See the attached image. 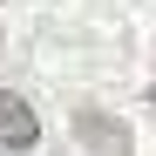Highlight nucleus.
I'll return each mask as SVG.
<instances>
[{"label":"nucleus","instance_id":"1","mask_svg":"<svg viewBox=\"0 0 156 156\" xmlns=\"http://www.w3.org/2000/svg\"><path fill=\"white\" fill-rule=\"evenodd\" d=\"M41 143V122H34V109L20 95H7L0 88V149H34Z\"/></svg>","mask_w":156,"mask_h":156},{"label":"nucleus","instance_id":"2","mask_svg":"<svg viewBox=\"0 0 156 156\" xmlns=\"http://www.w3.org/2000/svg\"><path fill=\"white\" fill-rule=\"evenodd\" d=\"M75 129H82V143H88V149H102V156H129V129L109 122L102 109H82V115H75Z\"/></svg>","mask_w":156,"mask_h":156},{"label":"nucleus","instance_id":"3","mask_svg":"<svg viewBox=\"0 0 156 156\" xmlns=\"http://www.w3.org/2000/svg\"><path fill=\"white\" fill-rule=\"evenodd\" d=\"M149 102H156V95H149Z\"/></svg>","mask_w":156,"mask_h":156}]
</instances>
